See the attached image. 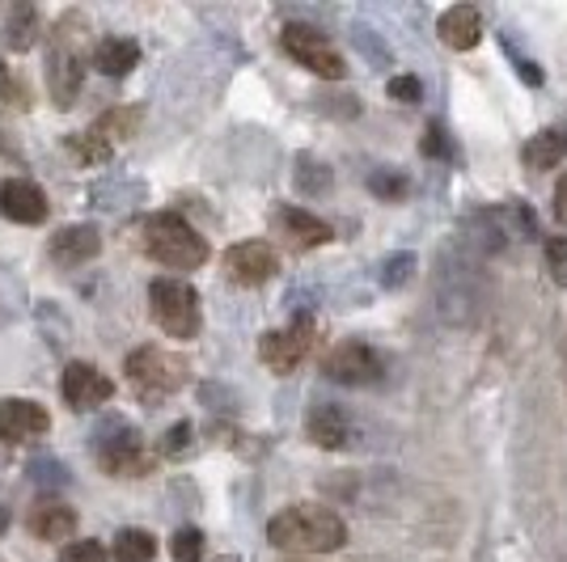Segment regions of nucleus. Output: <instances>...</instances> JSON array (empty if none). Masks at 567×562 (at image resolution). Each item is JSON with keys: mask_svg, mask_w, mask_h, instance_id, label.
I'll list each match as a JSON object with an SVG mask.
<instances>
[{"mask_svg": "<svg viewBox=\"0 0 567 562\" xmlns=\"http://www.w3.org/2000/svg\"><path fill=\"white\" fill-rule=\"evenodd\" d=\"M267 541L288 554H331L348 541V524L318 503H292L280 516H271Z\"/></svg>", "mask_w": 567, "mask_h": 562, "instance_id": "f257e3e1", "label": "nucleus"}, {"mask_svg": "<svg viewBox=\"0 0 567 562\" xmlns=\"http://www.w3.org/2000/svg\"><path fill=\"white\" fill-rule=\"evenodd\" d=\"M85 85V18L69 13L48 34V94L55 106H72Z\"/></svg>", "mask_w": 567, "mask_h": 562, "instance_id": "f03ea898", "label": "nucleus"}, {"mask_svg": "<svg viewBox=\"0 0 567 562\" xmlns=\"http://www.w3.org/2000/svg\"><path fill=\"white\" fill-rule=\"evenodd\" d=\"M144 254L169 271H195L208 262V241L178 211H157L144 220Z\"/></svg>", "mask_w": 567, "mask_h": 562, "instance_id": "7ed1b4c3", "label": "nucleus"}, {"mask_svg": "<svg viewBox=\"0 0 567 562\" xmlns=\"http://www.w3.org/2000/svg\"><path fill=\"white\" fill-rule=\"evenodd\" d=\"M148 305H153V322L166 330L169 339H178V343L195 339L199 326H204L199 292H195L187 280H174V275L153 280L148 283Z\"/></svg>", "mask_w": 567, "mask_h": 562, "instance_id": "20e7f679", "label": "nucleus"}, {"mask_svg": "<svg viewBox=\"0 0 567 562\" xmlns=\"http://www.w3.org/2000/svg\"><path fill=\"white\" fill-rule=\"evenodd\" d=\"M280 48L288 60H297L301 69H309L313 76H322V81H343V72H348V64H343V55L331 48V39L327 34H318L313 25H284L280 34Z\"/></svg>", "mask_w": 567, "mask_h": 562, "instance_id": "39448f33", "label": "nucleus"}, {"mask_svg": "<svg viewBox=\"0 0 567 562\" xmlns=\"http://www.w3.org/2000/svg\"><path fill=\"white\" fill-rule=\"evenodd\" d=\"M123 373L132 376V385L144 394H174L187 385V360L166 347H136L127 355Z\"/></svg>", "mask_w": 567, "mask_h": 562, "instance_id": "423d86ee", "label": "nucleus"}, {"mask_svg": "<svg viewBox=\"0 0 567 562\" xmlns=\"http://www.w3.org/2000/svg\"><path fill=\"white\" fill-rule=\"evenodd\" d=\"M309 352H313V318H309V313H301L292 326L267 330L259 339V360L280 376L297 373V368L306 364Z\"/></svg>", "mask_w": 567, "mask_h": 562, "instance_id": "0eeeda50", "label": "nucleus"}, {"mask_svg": "<svg viewBox=\"0 0 567 562\" xmlns=\"http://www.w3.org/2000/svg\"><path fill=\"white\" fill-rule=\"evenodd\" d=\"M322 373L339 381V385H378L385 376V360H381L369 343H355V339H343L327 360H322Z\"/></svg>", "mask_w": 567, "mask_h": 562, "instance_id": "6e6552de", "label": "nucleus"}, {"mask_svg": "<svg viewBox=\"0 0 567 562\" xmlns=\"http://www.w3.org/2000/svg\"><path fill=\"white\" fill-rule=\"evenodd\" d=\"M220 267H225V280L237 288H259L280 271V254L271 250V241H237L225 250Z\"/></svg>", "mask_w": 567, "mask_h": 562, "instance_id": "1a4fd4ad", "label": "nucleus"}, {"mask_svg": "<svg viewBox=\"0 0 567 562\" xmlns=\"http://www.w3.org/2000/svg\"><path fill=\"white\" fill-rule=\"evenodd\" d=\"M60 394H64L72 410H97V406H106L115 398V381L90 360H72L64 376H60Z\"/></svg>", "mask_w": 567, "mask_h": 562, "instance_id": "9d476101", "label": "nucleus"}, {"mask_svg": "<svg viewBox=\"0 0 567 562\" xmlns=\"http://www.w3.org/2000/svg\"><path fill=\"white\" fill-rule=\"evenodd\" d=\"M271 229H276V237L288 250H318V246H327L334 237L327 220H318L306 208H292V204H280V208L271 211Z\"/></svg>", "mask_w": 567, "mask_h": 562, "instance_id": "9b49d317", "label": "nucleus"}, {"mask_svg": "<svg viewBox=\"0 0 567 562\" xmlns=\"http://www.w3.org/2000/svg\"><path fill=\"white\" fill-rule=\"evenodd\" d=\"M51 431L48 406L25 398H0V440L4 445H30Z\"/></svg>", "mask_w": 567, "mask_h": 562, "instance_id": "f8f14e48", "label": "nucleus"}, {"mask_svg": "<svg viewBox=\"0 0 567 562\" xmlns=\"http://www.w3.org/2000/svg\"><path fill=\"white\" fill-rule=\"evenodd\" d=\"M48 190L30 178H4L0 183V216L13 225H43L48 220Z\"/></svg>", "mask_w": 567, "mask_h": 562, "instance_id": "ddd939ff", "label": "nucleus"}, {"mask_svg": "<svg viewBox=\"0 0 567 562\" xmlns=\"http://www.w3.org/2000/svg\"><path fill=\"white\" fill-rule=\"evenodd\" d=\"M97 461L111 469L115 478H144L153 469V457L144 452L141 431H132V427H118L115 440H102L97 445Z\"/></svg>", "mask_w": 567, "mask_h": 562, "instance_id": "4468645a", "label": "nucleus"}, {"mask_svg": "<svg viewBox=\"0 0 567 562\" xmlns=\"http://www.w3.org/2000/svg\"><path fill=\"white\" fill-rule=\"evenodd\" d=\"M48 254L55 267H85V262H94L102 254V229L97 225H69V229H60V233L51 237Z\"/></svg>", "mask_w": 567, "mask_h": 562, "instance_id": "2eb2a0df", "label": "nucleus"}, {"mask_svg": "<svg viewBox=\"0 0 567 562\" xmlns=\"http://www.w3.org/2000/svg\"><path fill=\"white\" fill-rule=\"evenodd\" d=\"M436 34H441V43H445V48L471 51V48H478V39H483V18H478V9H474V4H453V9L441 13Z\"/></svg>", "mask_w": 567, "mask_h": 562, "instance_id": "dca6fc26", "label": "nucleus"}, {"mask_svg": "<svg viewBox=\"0 0 567 562\" xmlns=\"http://www.w3.org/2000/svg\"><path fill=\"white\" fill-rule=\"evenodd\" d=\"M348 431H352V423H348V415L334 402H318L306 415V436L318 448H343L348 445Z\"/></svg>", "mask_w": 567, "mask_h": 562, "instance_id": "f3484780", "label": "nucleus"}, {"mask_svg": "<svg viewBox=\"0 0 567 562\" xmlns=\"http://www.w3.org/2000/svg\"><path fill=\"white\" fill-rule=\"evenodd\" d=\"M76 524H81V516L72 512L69 503H39L30 512V533L39 541H55V545H69Z\"/></svg>", "mask_w": 567, "mask_h": 562, "instance_id": "a211bd4d", "label": "nucleus"}, {"mask_svg": "<svg viewBox=\"0 0 567 562\" xmlns=\"http://www.w3.org/2000/svg\"><path fill=\"white\" fill-rule=\"evenodd\" d=\"M141 64V43L136 39H123V34H111L94 48V69L102 76H127V72Z\"/></svg>", "mask_w": 567, "mask_h": 562, "instance_id": "6ab92c4d", "label": "nucleus"}, {"mask_svg": "<svg viewBox=\"0 0 567 562\" xmlns=\"http://www.w3.org/2000/svg\"><path fill=\"white\" fill-rule=\"evenodd\" d=\"M43 39V13L34 4H18L9 13V48L13 51H30Z\"/></svg>", "mask_w": 567, "mask_h": 562, "instance_id": "aec40b11", "label": "nucleus"}, {"mask_svg": "<svg viewBox=\"0 0 567 562\" xmlns=\"http://www.w3.org/2000/svg\"><path fill=\"white\" fill-rule=\"evenodd\" d=\"M141 118H144L141 106H115V111H106V115L97 118L90 132H97L106 144L132 140V136H136V127H141Z\"/></svg>", "mask_w": 567, "mask_h": 562, "instance_id": "412c9836", "label": "nucleus"}, {"mask_svg": "<svg viewBox=\"0 0 567 562\" xmlns=\"http://www.w3.org/2000/svg\"><path fill=\"white\" fill-rule=\"evenodd\" d=\"M564 153H567V136L564 132H538L534 140L525 144V165L529 169H555V165L564 162Z\"/></svg>", "mask_w": 567, "mask_h": 562, "instance_id": "4be33fe9", "label": "nucleus"}, {"mask_svg": "<svg viewBox=\"0 0 567 562\" xmlns=\"http://www.w3.org/2000/svg\"><path fill=\"white\" fill-rule=\"evenodd\" d=\"M157 559V538L148 529H123L115 538V562H153Z\"/></svg>", "mask_w": 567, "mask_h": 562, "instance_id": "5701e85b", "label": "nucleus"}, {"mask_svg": "<svg viewBox=\"0 0 567 562\" xmlns=\"http://www.w3.org/2000/svg\"><path fill=\"white\" fill-rule=\"evenodd\" d=\"M369 190H373L378 199H385V204H399V199H406L411 183H406L402 174H394V169H378V174H369Z\"/></svg>", "mask_w": 567, "mask_h": 562, "instance_id": "b1692460", "label": "nucleus"}, {"mask_svg": "<svg viewBox=\"0 0 567 562\" xmlns=\"http://www.w3.org/2000/svg\"><path fill=\"white\" fill-rule=\"evenodd\" d=\"M169 554H174V562H199L204 559V533L199 529H178L169 538Z\"/></svg>", "mask_w": 567, "mask_h": 562, "instance_id": "393cba45", "label": "nucleus"}, {"mask_svg": "<svg viewBox=\"0 0 567 562\" xmlns=\"http://www.w3.org/2000/svg\"><path fill=\"white\" fill-rule=\"evenodd\" d=\"M60 562H111V554L102 550V541L90 538H72L64 550H60Z\"/></svg>", "mask_w": 567, "mask_h": 562, "instance_id": "a878e982", "label": "nucleus"}, {"mask_svg": "<svg viewBox=\"0 0 567 562\" xmlns=\"http://www.w3.org/2000/svg\"><path fill=\"white\" fill-rule=\"evenodd\" d=\"M543 254H546V271H550V280L567 283V237H546Z\"/></svg>", "mask_w": 567, "mask_h": 562, "instance_id": "bb28decb", "label": "nucleus"}, {"mask_svg": "<svg viewBox=\"0 0 567 562\" xmlns=\"http://www.w3.org/2000/svg\"><path fill=\"white\" fill-rule=\"evenodd\" d=\"M0 102H9V106H30V94H25V85L18 81V72L9 69L4 60H0Z\"/></svg>", "mask_w": 567, "mask_h": 562, "instance_id": "cd10ccee", "label": "nucleus"}, {"mask_svg": "<svg viewBox=\"0 0 567 562\" xmlns=\"http://www.w3.org/2000/svg\"><path fill=\"white\" fill-rule=\"evenodd\" d=\"M72 148H76V153H81V162H106V157H111V144L102 140V136H97V132H81V136H72Z\"/></svg>", "mask_w": 567, "mask_h": 562, "instance_id": "c85d7f7f", "label": "nucleus"}, {"mask_svg": "<svg viewBox=\"0 0 567 562\" xmlns=\"http://www.w3.org/2000/svg\"><path fill=\"white\" fill-rule=\"evenodd\" d=\"M424 153H427V157H450V153H453L450 144H445V127H441V123H432V127H427Z\"/></svg>", "mask_w": 567, "mask_h": 562, "instance_id": "c756f323", "label": "nucleus"}, {"mask_svg": "<svg viewBox=\"0 0 567 562\" xmlns=\"http://www.w3.org/2000/svg\"><path fill=\"white\" fill-rule=\"evenodd\" d=\"M187 445H190V423H174L166 431V452L178 457V452H187Z\"/></svg>", "mask_w": 567, "mask_h": 562, "instance_id": "7c9ffc66", "label": "nucleus"}, {"mask_svg": "<svg viewBox=\"0 0 567 562\" xmlns=\"http://www.w3.org/2000/svg\"><path fill=\"white\" fill-rule=\"evenodd\" d=\"M390 97H399V102H420V81H415V76H394V81H390Z\"/></svg>", "mask_w": 567, "mask_h": 562, "instance_id": "2f4dec72", "label": "nucleus"}, {"mask_svg": "<svg viewBox=\"0 0 567 562\" xmlns=\"http://www.w3.org/2000/svg\"><path fill=\"white\" fill-rule=\"evenodd\" d=\"M406 267H411V254L390 258V262H385V271H381V280H385V283H390V288H394V283L406 280Z\"/></svg>", "mask_w": 567, "mask_h": 562, "instance_id": "473e14b6", "label": "nucleus"}, {"mask_svg": "<svg viewBox=\"0 0 567 562\" xmlns=\"http://www.w3.org/2000/svg\"><path fill=\"white\" fill-rule=\"evenodd\" d=\"M555 216L567 220V174L559 178V187H555Z\"/></svg>", "mask_w": 567, "mask_h": 562, "instance_id": "72a5a7b5", "label": "nucleus"}, {"mask_svg": "<svg viewBox=\"0 0 567 562\" xmlns=\"http://www.w3.org/2000/svg\"><path fill=\"white\" fill-rule=\"evenodd\" d=\"M0 153H4V157H18V148L9 144V136H4V132H0Z\"/></svg>", "mask_w": 567, "mask_h": 562, "instance_id": "f704fd0d", "label": "nucleus"}, {"mask_svg": "<svg viewBox=\"0 0 567 562\" xmlns=\"http://www.w3.org/2000/svg\"><path fill=\"white\" fill-rule=\"evenodd\" d=\"M4 529H9V508L0 503V533H4Z\"/></svg>", "mask_w": 567, "mask_h": 562, "instance_id": "c9c22d12", "label": "nucleus"}, {"mask_svg": "<svg viewBox=\"0 0 567 562\" xmlns=\"http://www.w3.org/2000/svg\"><path fill=\"white\" fill-rule=\"evenodd\" d=\"M284 562H306V559H284Z\"/></svg>", "mask_w": 567, "mask_h": 562, "instance_id": "e433bc0d", "label": "nucleus"}]
</instances>
